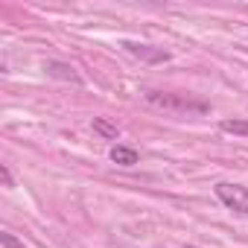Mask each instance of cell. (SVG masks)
I'll return each instance as SVG.
<instances>
[{
	"label": "cell",
	"instance_id": "obj_1",
	"mask_svg": "<svg viewBox=\"0 0 248 248\" xmlns=\"http://www.w3.org/2000/svg\"><path fill=\"white\" fill-rule=\"evenodd\" d=\"M143 99L155 108H164V111H172V114H207L210 105L207 102H199V99H190L184 93H167V91H146Z\"/></svg>",
	"mask_w": 248,
	"mask_h": 248
},
{
	"label": "cell",
	"instance_id": "obj_7",
	"mask_svg": "<svg viewBox=\"0 0 248 248\" xmlns=\"http://www.w3.org/2000/svg\"><path fill=\"white\" fill-rule=\"evenodd\" d=\"M47 67H50V73H56V76H62V79L79 82V76H76V73H73V67H67V64H56V62H50Z\"/></svg>",
	"mask_w": 248,
	"mask_h": 248
},
{
	"label": "cell",
	"instance_id": "obj_8",
	"mask_svg": "<svg viewBox=\"0 0 248 248\" xmlns=\"http://www.w3.org/2000/svg\"><path fill=\"white\" fill-rule=\"evenodd\" d=\"M0 242H3V248H24V242H18L9 231H3V233H0Z\"/></svg>",
	"mask_w": 248,
	"mask_h": 248
},
{
	"label": "cell",
	"instance_id": "obj_2",
	"mask_svg": "<svg viewBox=\"0 0 248 248\" xmlns=\"http://www.w3.org/2000/svg\"><path fill=\"white\" fill-rule=\"evenodd\" d=\"M216 199L228 207V210H233V213H248V187H242V184H233V181H219L216 184Z\"/></svg>",
	"mask_w": 248,
	"mask_h": 248
},
{
	"label": "cell",
	"instance_id": "obj_5",
	"mask_svg": "<svg viewBox=\"0 0 248 248\" xmlns=\"http://www.w3.org/2000/svg\"><path fill=\"white\" fill-rule=\"evenodd\" d=\"M93 132L102 135L105 140H117V138H120V129L114 126V123H108L105 117H96V120H93Z\"/></svg>",
	"mask_w": 248,
	"mask_h": 248
},
{
	"label": "cell",
	"instance_id": "obj_9",
	"mask_svg": "<svg viewBox=\"0 0 248 248\" xmlns=\"http://www.w3.org/2000/svg\"><path fill=\"white\" fill-rule=\"evenodd\" d=\"M0 178H3V187H6V190H12V187H15L12 172H9V167H6V164H0Z\"/></svg>",
	"mask_w": 248,
	"mask_h": 248
},
{
	"label": "cell",
	"instance_id": "obj_4",
	"mask_svg": "<svg viewBox=\"0 0 248 248\" xmlns=\"http://www.w3.org/2000/svg\"><path fill=\"white\" fill-rule=\"evenodd\" d=\"M126 47H129V53H135V56H140V59H146V62H167V59H170V53L152 50L149 44H132V41H126Z\"/></svg>",
	"mask_w": 248,
	"mask_h": 248
},
{
	"label": "cell",
	"instance_id": "obj_3",
	"mask_svg": "<svg viewBox=\"0 0 248 248\" xmlns=\"http://www.w3.org/2000/svg\"><path fill=\"white\" fill-rule=\"evenodd\" d=\"M108 158H111L114 164H120V167H135V164L140 161V155H138V149H132V146H123V143H117V146H111V152H108Z\"/></svg>",
	"mask_w": 248,
	"mask_h": 248
},
{
	"label": "cell",
	"instance_id": "obj_6",
	"mask_svg": "<svg viewBox=\"0 0 248 248\" xmlns=\"http://www.w3.org/2000/svg\"><path fill=\"white\" fill-rule=\"evenodd\" d=\"M219 129L228 132V135H245V138H248V123H245V120H222Z\"/></svg>",
	"mask_w": 248,
	"mask_h": 248
}]
</instances>
